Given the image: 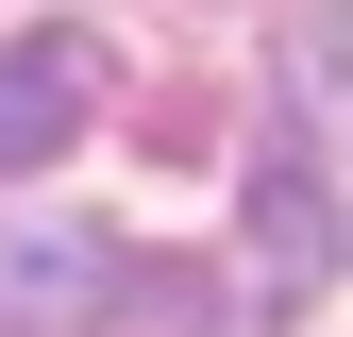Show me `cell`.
Wrapping results in <instances>:
<instances>
[{"label": "cell", "mask_w": 353, "mask_h": 337, "mask_svg": "<svg viewBox=\"0 0 353 337\" xmlns=\"http://www.w3.org/2000/svg\"><path fill=\"white\" fill-rule=\"evenodd\" d=\"M152 320H185V287L135 236H101V220H17L0 236V337H152Z\"/></svg>", "instance_id": "cell-1"}, {"label": "cell", "mask_w": 353, "mask_h": 337, "mask_svg": "<svg viewBox=\"0 0 353 337\" xmlns=\"http://www.w3.org/2000/svg\"><path fill=\"white\" fill-rule=\"evenodd\" d=\"M101 84H118V68H101V34H68V17H51V34H17V51H0V168H51L84 118H101Z\"/></svg>", "instance_id": "cell-2"}]
</instances>
